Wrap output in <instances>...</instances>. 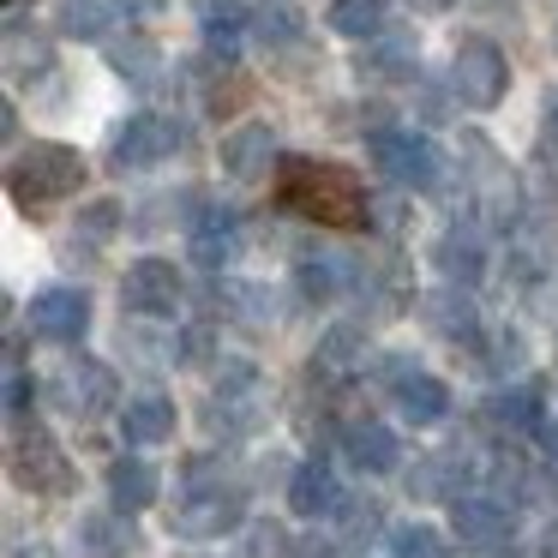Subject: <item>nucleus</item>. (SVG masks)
<instances>
[{
	"label": "nucleus",
	"instance_id": "43",
	"mask_svg": "<svg viewBox=\"0 0 558 558\" xmlns=\"http://www.w3.org/2000/svg\"><path fill=\"white\" fill-rule=\"evenodd\" d=\"M433 558H450V546H438V553H433Z\"/></svg>",
	"mask_w": 558,
	"mask_h": 558
},
{
	"label": "nucleus",
	"instance_id": "11",
	"mask_svg": "<svg viewBox=\"0 0 558 558\" xmlns=\"http://www.w3.org/2000/svg\"><path fill=\"white\" fill-rule=\"evenodd\" d=\"M450 529H457V541L474 546V553H481V546H505L510 529H517V510L493 493H462L457 505H450Z\"/></svg>",
	"mask_w": 558,
	"mask_h": 558
},
{
	"label": "nucleus",
	"instance_id": "34",
	"mask_svg": "<svg viewBox=\"0 0 558 558\" xmlns=\"http://www.w3.org/2000/svg\"><path fill=\"white\" fill-rule=\"evenodd\" d=\"M385 541H390V558H433L438 546H445L438 529H426V522H397Z\"/></svg>",
	"mask_w": 558,
	"mask_h": 558
},
{
	"label": "nucleus",
	"instance_id": "3",
	"mask_svg": "<svg viewBox=\"0 0 558 558\" xmlns=\"http://www.w3.org/2000/svg\"><path fill=\"white\" fill-rule=\"evenodd\" d=\"M366 150H373L378 174H390L402 193H438L445 186V150L414 126H378L366 138Z\"/></svg>",
	"mask_w": 558,
	"mask_h": 558
},
{
	"label": "nucleus",
	"instance_id": "16",
	"mask_svg": "<svg viewBox=\"0 0 558 558\" xmlns=\"http://www.w3.org/2000/svg\"><path fill=\"white\" fill-rule=\"evenodd\" d=\"M270 157H277V138H270L265 121H246L222 138V174H234V181H258L270 169Z\"/></svg>",
	"mask_w": 558,
	"mask_h": 558
},
{
	"label": "nucleus",
	"instance_id": "1",
	"mask_svg": "<svg viewBox=\"0 0 558 558\" xmlns=\"http://www.w3.org/2000/svg\"><path fill=\"white\" fill-rule=\"evenodd\" d=\"M270 205L337 234H354L373 222L366 181L349 162H325V157H282L277 174H270Z\"/></svg>",
	"mask_w": 558,
	"mask_h": 558
},
{
	"label": "nucleus",
	"instance_id": "5",
	"mask_svg": "<svg viewBox=\"0 0 558 558\" xmlns=\"http://www.w3.org/2000/svg\"><path fill=\"white\" fill-rule=\"evenodd\" d=\"M13 481L31 486L37 498H66L73 493V462H66V450L54 445L49 426H13Z\"/></svg>",
	"mask_w": 558,
	"mask_h": 558
},
{
	"label": "nucleus",
	"instance_id": "36",
	"mask_svg": "<svg viewBox=\"0 0 558 558\" xmlns=\"http://www.w3.org/2000/svg\"><path fill=\"white\" fill-rule=\"evenodd\" d=\"M241 558H289V534H282L277 522H246Z\"/></svg>",
	"mask_w": 558,
	"mask_h": 558
},
{
	"label": "nucleus",
	"instance_id": "38",
	"mask_svg": "<svg viewBox=\"0 0 558 558\" xmlns=\"http://www.w3.org/2000/svg\"><path fill=\"white\" fill-rule=\"evenodd\" d=\"M31 402H37V385L25 378V366H13V373H7V421H13V426H25Z\"/></svg>",
	"mask_w": 558,
	"mask_h": 558
},
{
	"label": "nucleus",
	"instance_id": "40",
	"mask_svg": "<svg viewBox=\"0 0 558 558\" xmlns=\"http://www.w3.org/2000/svg\"><path fill=\"white\" fill-rule=\"evenodd\" d=\"M541 462H546V474H558V414H546V426H541Z\"/></svg>",
	"mask_w": 558,
	"mask_h": 558
},
{
	"label": "nucleus",
	"instance_id": "41",
	"mask_svg": "<svg viewBox=\"0 0 558 558\" xmlns=\"http://www.w3.org/2000/svg\"><path fill=\"white\" fill-rule=\"evenodd\" d=\"M294 558H330V541H301V546H294Z\"/></svg>",
	"mask_w": 558,
	"mask_h": 558
},
{
	"label": "nucleus",
	"instance_id": "15",
	"mask_svg": "<svg viewBox=\"0 0 558 558\" xmlns=\"http://www.w3.org/2000/svg\"><path fill=\"white\" fill-rule=\"evenodd\" d=\"M193 19H198V31H205L210 54H222V61H234V54H241V37L253 31V7H246V0H193Z\"/></svg>",
	"mask_w": 558,
	"mask_h": 558
},
{
	"label": "nucleus",
	"instance_id": "14",
	"mask_svg": "<svg viewBox=\"0 0 558 558\" xmlns=\"http://www.w3.org/2000/svg\"><path fill=\"white\" fill-rule=\"evenodd\" d=\"M126 546H133V517L126 510H85V517L73 522V553L78 558H126Z\"/></svg>",
	"mask_w": 558,
	"mask_h": 558
},
{
	"label": "nucleus",
	"instance_id": "6",
	"mask_svg": "<svg viewBox=\"0 0 558 558\" xmlns=\"http://www.w3.org/2000/svg\"><path fill=\"white\" fill-rule=\"evenodd\" d=\"M505 85H510L505 54L486 37H462L457 61H450V90H457L462 109H498V102H505Z\"/></svg>",
	"mask_w": 558,
	"mask_h": 558
},
{
	"label": "nucleus",
	"instance_id": "2",
	"mask_svg": "<svg viewBox=\"0 0 558 558\" xmlns=\"http://www.w3.org/2000/svg\"><path fill=\"white\" fill-rule=\"evenodd\" d=\"M85 157H78L73 145H54V138H37V145H25L13 157V169H7V193H13V205L25 210V217H37V210L61 205V198H73L78 186H85Z\"/></svg>",
	"mask_w": 558,
	"mask_h": 558
},
{
	"label": "nucleus",
	"instance_id": "28",
	"mask_svg": "<svg viewBox=\"0 0 558 558\" xmlns=\"http://www.w3.org/2000/svg\"><path fill=\"white\" fill-rule=\"evenodd\" d=\"M414 61H421V49H414V37H373L361 54V78H409Z\"/></svg>",
	"mask_w": 558,
	"mask_h": 558
},
{
	"label": "nucleus",
	"instance_id": "39",
	"mask_svg": "<svg viewBox=\"0 0 558 558\" xmlns=\"http://www.w3.org/2000/svg\"><path fill=\"white\" fill-rule=\"evenodd\" d=\"M174 354L181 361H193V366H205L210 354H217V337H210V325H193V330H181V342H174ZM217 366V361H210Z\"/></svg>",
	"mask_w": 558,
	"mask_h": 558
},
{
	"label": "nucleus",
	"instance_id": "8",
	"mask_svg": "<svg viewBox=\"0 0 558 558\" xmlns=\"http://www.w3.org/2000/svg\"><path fill=\"white\" fill-rule=\"evenodd\" d=\"M181 145H186V126L174 114H126L109 145V162L114 169H150V162L174 157Z\"/></svg>",
	"mask_w": 558,
	"mask_h": 558
},
{
	"label": "nucleus",
	"instance_id": "23",
	"mask_svg": "<svg viewBox=\"0 0 558 558\" xmlns=\"http://www.w3.org/2000/svg\"><path fill=\"white\" fill-rule=\"evenodd\" d=\"M114 0H61V13H54V31L66 43H102L114 31Z\"/></svg>",
	"mask_w": 558,
	"mask_h": 558
},
{
	"label": "nucleus",
	"instance_id": "35",
	"mask_svg": "<svg viewBox=\"0 0 558 558\" xmlns=\"http://www.w3.org/2000/svg\"><path fill=\"white\" fill-rule=\"evenodd\" d=\"M385 505H373V498H342V510H337V522H342V534L349 541H366V534H378L385 529V517H378Z\"/></svg>",
	"mask_w": 558,
	"mask_h": 558
},
{
	"label": "nucleus",
	"instance_id": "13",
	"mask_svg": "<svg viewBox=\"0 0 558 558\" xmlns=\"http://www.w3.org/2000/svg\"><path fill=\"white\" fill-rule=\"evenodd\" d=\"M342 462L361 474H390L402 462V445L385 421H354V426H342Z\"/></svg>",
	"mask_w": 558,
	"mask_h": 558
},
{
	"label": "nucleus",
	"instance_id": "18",
	"mask_svg": "<svg viewBox=\"0 0 558 558\" xmlns=\"http://www.w3.org/2000/svg\"><path fill=\"white\" fill-rule=\"evenodd\" d=\"M426 318H433V330H438V337H450V342H481V330H486L481 325V306H474L457 282H445V289L426 294Z\"/></svg>",
	"mask_w": 558,
	"mask_h": 558
},
{
	"label": "nucleus",
	"instance_id": "42",
	"mask_svg": "<svg viewBox=\"0 0 558 558\" xmlns=\"http://www.w3.org/2000/svg\"><path fill=\"white\" fill-rule=\"evenodd\" d=\"M414 7H445V0H414Z\"/></svg>",
	"mask_w": 558,
	"mask_h": 558
},
{
	"label": "nucleus",
	"instance_id": "9",
	"mask_svg": "<svg viewBox=\"0 0 558 558\" xmlns=\"http://www.w3.org/2000/svg\"><path fill=\"white\" fill-rule=\"evenodd\" d=\"M121 306L133 318H169L181 306V270L169 258H138L121 277Z\"/></svg>",
	"mask_w": 558,
	"mask_h": 558
},
{
	"label": "nucleus",
	"instance_id": "24",
	"mask_svg": "<svg viewBox=\"0 0 558 558\" xmlns=\"http://www.w3.org/2000/svg\"><path fill=\"white\" fill-rule=\"evenodd\" d=\"M510 270L522 282H541L553 270V241H546V222L529 217V222H510Z\"/></svg>",
	"mask_w": 558,
	"mask_h": 558
},
{
	"label": "nucleus",
	"instance_id": "12",
	"mask_svg": "<svg viewBox=\"0 0 558 558\" xmlns=\"http://www.w3.org/2000/svg\"><path fill=\"white\" fill-rule=\"evenodd\" d=\"M342 481H337V469H330L325 457H313V462H301L294 469V481H289V510L301 522H318V517H337L342 510Z\"/></svg>",
	"mask_w": 558,
	"mask_h": 558
},
{
	"label": "nucleus",
	"instance_id": "7",
	"mask_svg": "<svg viewBox=\"0 0 558 558\" xmlns=\"http://www.w3.org/2000/svg\"><path fill=\"white\" fill-rule=\"evenodd\" d=\"M49 402H54V409H66L73 421H90V414H109L114 402H121V385H114L109 361H90V354H73V361H66L61 373H54Z\"/></svg>",
	"mask_w": 558,
	"mask_h": 558
},
{
	"label": "nucleus",
	"instance_id": "31",
	"mask_svg": "<svg viewBox=\"0 0 558 558\" xmlns=\"http://www.w3.org/2000/svg\"><path fill=\"white\" fill-rule=\"evenodd\" d=\"M486 486H493V498H505V505L517 510V505L534 498V469L517 457V450H498V457L486 462Z\"/></svg>",
	"mask_w": 558,
	"mask_h": 558
},
{
	"label": "nucleus",
	"instance_id": "33",
	"mask_svg": "<svg viewBox=\"0 0 558 558\" xmlns=\"http://www.w3.org/2000/svg\"><path fill=\"white\" fill-rule=\"evenodd\" d=\"M109 61H114V73H121V78H133V85H150V78H157V66H162V54H157V43H150V37L126 31L121 43H109Z\"/></svg>",
	"mask_w": 558,
	"mask_h": 558
},
{
	"label": "nucleus",
	"instance_id": "22",
	"mask_svg": "<svg viewBox=\"0 0 558 558\" xmlns=\"http://www.w3.org/2000/svg\"><path fill=\"white\" fill-rule=\"evenodd\" d=\"M121 438H126L133 450L174 438V402H169V397H138V402H126V409H121Z\"/></svg>",
	"mask_w": 558,
	"mask_h": 558
},
{
	"label": "nucleus",
	"instance_id": "19",
	"mask_svg": "<svg viewBox=\"0 0 558 558\" xmlns=\"http://www.w3.org/2000/svg\"><path fill=\"white\" fill-rule=\"evenodd\" d=\"M390 397H397V414L409 426H438L450 414V390L438 385L433 373H409V378H397L390 385Z\"/></svg>",
	"mask_w": 558,
	"mask_h": 558
},
{
	"label": "nucleus",
	"instance_id": "25",
	"mask_svg": "<svg viewBox=\"0 0 558 558\" xmlns=\"http://www.w3.org/2000/svg\"><path fill=\"white\" fill-rule=\"evenodd\" d=\"M253 37L265 43V49H294V43L306 37V13L294 7V0H258L253 7Z\"/></svg>",
	"mask_w": 558,
	"mask_h": 558
},
{
	"label": "nucleus",
	"instance_id": "26",
	"mask_svg": "<svg viewBox=\"0 0 558 558\" xmlns=\"http://www.w3.org/2000/svg\"><path fill=\"white\" fill-rule=\"evenodd\" d=\"M385 19H390V0H330V31L349 43L385 37Z\"/></svg>",
	"mask_w": 558,
	"mask_h": 558
},
{
	"label": "nucleus",
	"instance_id": "20",
	"mask_svg": "<svg viewBox=\"0 0 558 558\" xmlns=\"http://www.w3.org/2000/svg\"><path fill=\"white\" fill-rule=\"evenodd\" d=\"M157 493H162V481H157V469H150L145 457H121V462H109V505L114 510H150L157 505Z\"/></svg>",
	"mask_w": 558,
	"mask_h": 558
},
{
	"label": "nucleus",
	"instance_id": "4",
	"mask_svg": "<svg viewBox=\"0 0 558 558\" xmlns=\"http://www.w3.org/2000/svg\"><path fill=\"white\" fill-rule=\"evenodd\" d=\"M169 529L181 541H222V534H241L246 529V498L234 486H181L169 510Z\"/></svg>",
	"mask_w": 558,
	"mask_h": 558
},
{
	"label": "nucleus",
	"instance_id": "10",
	"mask_svg": "<svg viewBox=\"0 0 558 558\" xmlns=\"http://www.w3.org/2000/svg\"><path fill=\"white\" fill-rule=\"evenodd\" d=\"M31 330H37L43 342H61V349L85 342L90 294L85 289H43V294H31Z\"/></svg>",
	"mask_w": 558,
	"mask_h": 558
},
{
	"label": "nucleus",
	"instance_id": "37",
	"mask_svg": "<svg viewBox=\"0 0 558 558\" xmlns=\"http://www.w3.org/2000/svg\"><path fill=\"white\" fill-rule=\"evenodd\" d=\"M114 229H121V205H114V198H97V205L78 210V234H85V241H109Z\"/></svg>",
	"mask_w": 558,
	"mask_h": 558
},
{
	"label": "nucleus",
	"instance_id": "30",
	"mask_svg": "<svg viewBox=\"0 0 558 558\" xmlns=\"http://www.w3.org/2000/svg\"><path fill=\"white\" fill-rule=\"evenodd\" d=\"M361 349H366V325L342 318V325H330L325 337H318V349H313V373H349Z\"/></svg>",
	"mask_w": 558,
	"mask_h": 558
},
{
	"label": "nucleus",
	"instance_id": "17",
	"mask_svg": "<svg viewBox=\"0 0 558 558\" xmlns=\"http://www.w3.org/2000/svg\"><path fill=\"white\" fill-rule=\"evenodd\" d=\"M234 253H241V229H234V210H205L193 222V265L198 270H229Z\"/></svg>",
	"mask_w": 558,
	"mask_h": 558
},
{
	"label": "nucleus",
	"instance_id": "21",
	"mask_svg": "<svg viewBox=\"0 0 558 558\" xmlns=\"http://www.w3.org/2000/svg\"><path fill=\"white\" fill-rule=\"evenodd\" d=\"M438 270H445L457 289H462V282H481V270H486V234L450 222L445 241H438Z\"/></svg>",
	"mask_w": 558,
	"mask_h": 558
},
{
	"label": "nucleus",
	"instance_id": "27",
	"mask_svg": "<svg viewBox=\"0 0 558 558\" xmlns=\"http://www.w3.org/2000/svg\"><path fill=\"white\" fill-rule=\"evenodd\" d=\"M486 414H493V426L498 433H534L541 438V426H546V409H541V390H498L493 402H486Z\"/></svg>",
	"mask_w": 558,
	"mask_h": 558
},
{
	"label": "nucleus",
	"instance_id": "32",
	"mask_svg": "<svg viewBox=\"0 0 558 558\" xmlns=\"http://www.w3.org/2000/svg\"><path fill=\"white\" fill-rule=\"evenodd\" d=\"M462 486H469V481H457V457H421V462H414V474H409V493L414 498H445V505H457Z\"/></svg>",
	"mask_w": 558,
	"mask_h": 558
},
{
	"label": "nucleus",
	"instance_id": "29",
	"mask_svg": "<svg viewBox=\"0 0 558 558\" xmlns=\"http://www.w3.org/2000/svg\"><path fill=\"white\" fill-rule=\"evenodd\" d=\"M294 282H301L306 301H337V294L354 282V270H349V258L318 253V258H301V265H294Z\"/></svg>",
	"mask_w": 558,
	"mask_h": 558
}]
</instances>
